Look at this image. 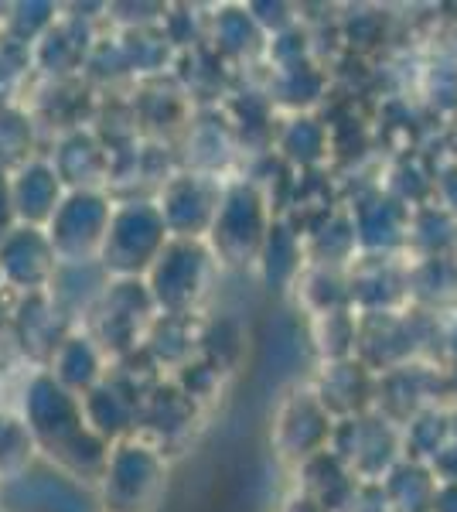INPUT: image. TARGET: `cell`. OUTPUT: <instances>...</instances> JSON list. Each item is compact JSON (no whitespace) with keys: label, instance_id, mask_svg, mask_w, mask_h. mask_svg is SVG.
Wrapping results in <instances>:
<instances>
[{"label":"cell","instance_id":"6da1fadb","mask_svg":"<svg viewBox=\"0 0 457 512\" xmlns=\"http://www.w3.org/2000/svg\"><path fill=\"white\" fill-rule=\"evenodd\" d=\"M110 205L93 188H76L62 198L55 216L48 219L45 236L55 250L58 263H89L103 250L106 229H110Z\"/></svg>","mask_w":457,"mask_h":512},{"label":"cell","instance_id":"7a4b0ae2","mask_svg":"<svg viewBox=\"0 0 457 512\" xmlns=\"http://www.w3.org/2000/svg\"><path fill=\"white\" fill-rule=\"evenodd\" d=\"M58 260L45 229L14 226L0 239V277L18 291H41L55 277Z\"/></svg>","mask_w":457,"mask_h":512},{"label":"cell","instance_id":"3957f363","mask_svg":"<svg viewBox=\"0 0 457 512\" xmlns=\"http://www.w3.org/2000/svg\"><path fill=\"white\" fill-rule=\"evenodd\" d=\"M7 181H11V202H14L18 226L45 229L48 219L55 216V209L65 198L62 181H58L52 161L28 158L14 171H7Z\"/></svg>","mask_w":457,"mask_h":512},{"label":"cell","instance_id":"277c9868","mask_svg":"<svg viewBox=\"0 0 457 512\" xmlns=\"http://www.w3.org/2000/svg\"><path fill=\"white\" fill-rule=\"evenodd\" d=\"M157 270H164V287H157L154 297L161 304H168L171 311H181L195 301L198 284H202L205 256L191 243H178V260H174V250L164 246L157 253Z\"/></svg>","mask_w":457,"mask_h":512},{"label":"cell","instance_id":"5b68a950","mask_svg":"<svg viewBox=\"0 0 457 512\" xmlns=\"http://www.w3.org/2000/svg\"><path fill=\"white\" fill-rule=\"evenodd\" d=\"M14 226H18V216H14L11 202V181H7V171H0V239L11 233Z\"/></svg>","mask_w":457,"mask_h":512},{"label":"cell","instance_id":"8992f818","mask_svg":"<svg viewBox=\"0 0 457 512\" xmlns=\"http://www.w3.org/2000/svg\"><path fill=\"white\" fill-rule=\"evenodd\" d=\"M0 31H4V14H0Z\"/></svg>","mask_w":457,"mask_h":512}]
</instances>
